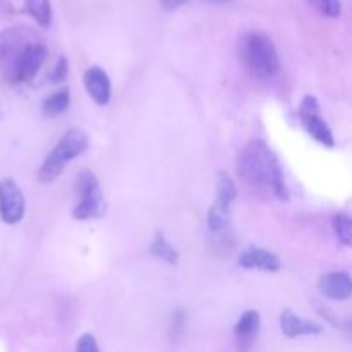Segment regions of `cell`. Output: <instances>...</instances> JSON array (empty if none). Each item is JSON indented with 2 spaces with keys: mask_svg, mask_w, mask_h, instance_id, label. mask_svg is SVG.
Segmentation results:
<instances>
[{
  "mask_svg": "<svg viewBox=\"0 0 352 352\" xmlns=\"http://www.w3.org/2000/svg\"><path fill=\"white\" fill-rule=\"evenodd\" d=\"M236 170L241 181L246 182V186H250L260 195L272 196L280 201H285L289 198L280 164L265 141H250L239 151Z\"/></svg>",
  "mask_w": 352,
  "mask_h": 352,
  "instance_id": "obj_1",
  "label": "cell"
},
{
  "mask_svg": "<svg viewBox=\"0 0 352 352\" xmlns=\"http://www.w3.org/2000/svg\"><path fill=\"white\" fill-rule=\"evenodd\" d=\"M239 57L251 76L258 79H272L280 69L277 48L274 41L263 33L244 34L239 41Z\"/></svg>",
  "mask_w": 352,
  "mask_h": 352,
  "instance_id": "obj_2",
  "label": "cell"
},
{
  "mask_svg": "<svg viewBox=\"0 0 352 352\" xmlns=\"http://www.w3.org/2000/svg\"><path fill=\"white\" fill-rule=\"evenodd\" d=\"M88 146L89 140L86 133H82L81 129H69L60 138L57 146L43 160L40 170H38V181L43 182V184L54 182L60 175V172L64 170L65 165L74 160V158H78L79 155L85 153Z\"/></svg>",
  "mask_w": 352,
  "mask_h": 352,
  "instance_id": "obj_3",
  "label": "cell"
},
{
  "mask_svg": "<svg viewBox=\"0 0 352 352\" xmlns=\"http://www.w3.org/2000/svg\"><path fill=\"white\" fill-rule=\"evenodd\" d=\"M76 201L72 217L76 220H89L100 217L103 208L102 188L96 175L89 170H82L76 179Z\"/></svg>",
  "mask_w": 352,
  "mask_h": 352,
  "instance_id": "obj_4",
  "label": "cell"
},
{
  "mask_svg": "<svg viewBox=\"0 0 352 352\" xmlns=\"http://www.w3.org/2000/svg\"><path fill=\"white\" fill-rule=\"evenodd\" d=\"M236 184L227 174L220 172L219 181H217V199L213 201L208 213V227L212 232H220L229 223L230 205L236 199Z\"/></svg>",
  "mask_w": 352,
  "mask_h": 352,
  "instance_id": "obj_5",
  "label": "cell"
},
{
  "mask_svg": "<svg viewBox=\"0 0 352 352\" xmlns=\"http://www.w3.org/2000/svg\"><path fill=\"white\" fill-rule=\"evenodd\" d=\"M299 119H301L302 126H305V129L308 131V134L313 140L325 144V146L333 148V144H336L333 134L330 131V127L327 126L325 119L320 116L318 100L313 95H308L302 98L301 105H299Z\"/></svg>",
  "mask_w": 352,
  "mask_h": 352,
  "instance_id": "obj_6",
  "label": "cell"
},
{
  "mask_svg": "<svg viewBox=\"0 0 352 352\" xmlns=\"http://www.w3.org/2000/svg\"><path fill=\"white\" fill-rule=\"evenodd\" d=\"M45 58H47V48L40 41H34V43L28 45L17 55L16 60L10 64V78L16 82L31 81L36 76V72L40 71L41 65H43Z\"/></svg>",
  "mask_w": 352,
  "mask_h": 352,
  "instance_id": "obj_7",
  "label": "cell"
},
{
  "mask_svg": "<svg viewBox=\"0 0 352 352\" xmlns=\"http://www.w3.org/2000/svg\"><path fill=\"white\" fill-rule=\"evenodd\" d=\"M26 213V199L23 191L12 179L0 181V219L2 222L14 226L24 219Z\"/></svg>",
  "mask_w": 352,
  "mask_h": 352,
  "instance_id": "obj_8",
  "label": "cell"
},
{
  "mask_svg": "<svg viewBox=\"0 0 352 352\" xmlns=\"http://www.w3.org/2000/svg\"><path fill=\"white\" fill-rule=\"evenodd\" d=\"M34 41H38L36 36L26 26H14L2 31L0 33V62H10L12 64L17 55Z\"/></svg>",
  "mask_w": 352,
  "mask_h": 352,
  "instance_id": "obj_9",
  "label": "cell"
},
{
  "mask_svg": "<svg viewBox=\"0 0 352 352\" xmlns=\"http://www.w3.org/2000/svg\"><path fill=\"white\" fill-rule=\"evenodd\" d=\"M82 81H85L86 91H88V95L91 96V100L96 105L103 107L110 102L112 85H110L109 74L102 67L91 65V67L86 69L85 76H82Z\"/></svg>",
  "mask_w": 352,
  "mask_h": 352,
  "instance_id": "obj_10",
  "label": "cell"
},
{
  "mask_svg": "<svg viewBox=\"0 0 352 352\" xmlns=\"http://www.w3.org/2000/svg\"><path fill=\"white\" fill-rule=\"evenodd\" d=\"M318 287L325 298L336 299V301H346L352 294V282L346 272H330V274L322 275Z\"/></svg>",
  "mask_w": 352,
  "mask_h": 352,
  "instance_id": "obj_11",
  "label": "cell"
},
{
  "mask_svg": "<svg viewBox=\"0 0 352 352\" xmlns=\"http://www.w3.org/2000/svg\"><path fill=\"white\" fill-rule=\"evenodd\" d=\"M280 329L282 333L289 339H296L301 336H320L323 332V327L315 322L301 318L291 309H284L280 315Z\"/></svg>",
  "mask_w": 352,
  "mask_h": 352,
  "instance_id": "obj_12",
  "label": "cell"
},
{
  "mask_svg": "<svg viewBox=\"0 0 352 352\" xmlns=\"http://www.w3.org/2000/svg\"><path fill=\"white\" fill-rule=\"evenodd\" d=\"M239 265L243 268H250V270H263V272H274L280 270V258L277 254L270 253L267 250H260V248H251V250L244 251L239 258Z\"/></svg>",
  "mask_w": 352,
  "mask_h": 352,
  "instance_id": "obj_13",
  "label": "cell"
},
{
  "mask_svg": "<svg viewBox=\"0 0 352 352\" xmlns=\"http://www.w3.org/2000/svg\"><path fill=\"white\" fill-rule=\"evenodd\" d=\"M260 313L250 309V311H244L241 318L237 320L236 327H234V333H236V337L241 342H251L258 333V330H260Z\"/></svg>",
  "mask_w": 352,
  "mask_h": 352,
  "instance_id": "obj_14",
  "label": "cell"
},
{
  "mask_svg": "<svg viewBox=\"0 0 352 352\" xmlns=\"http://www.w3.org/2000/svg\"><path fill=\"white\" fill-rule=\"evenodd\" d=\"M150 253L153 254L155 258H158V260H164L170 265H175L179 260L177 250L165 239V236L162 232L155 234L153 241H151L150 244Z\"/></svg>",
  "mask_w": 352,
  "mask_h": 352,
  "instance_id": "obj_15",
  "label": "cell"
},
{
  "mask_svg": "<svg viewBox=\"0 0 352 352\" xmlns=\"http://www.w3.org/2000/svg\"><path fill=\"white\" fill-rule=\"evenodd\" d=\"M26 12L36 21L40 26L47 28L52 23L50 0H26Z\"/></svg>",
  "mask_w": 352,
  "mask_h": 352,
  "instance_id": "obj_16",
  "label": "cell"
},
{
  "mask_svg": "<svg viewBox=\"0 0 352 352\" xmlns=\"http://www.w3.org/2000/svg\"><path fill=\"white\" fill-rule=\"evenodd\" d=\"M69 103H71V95H69V89L64 88L60 91L52 93L43 100V110L47 116H58L67 110Z\"/></svg>",
  "mask_w": 352,
  "mask_h": 352,
  "instance_id": "obj_17",
  "label": "cell"
},
{
  "mask_svg": "<svg viewBox=\"0 0 352 352\" xmlns=\"http://www.w3.org/2000/svg\"><path fill=\"white\" fill-rule=\"evenodd\" d=\"M333 230H336V236L339 237L340 243H342L344 246H349L351 236H352V227H351V219L347 213L340 212L333 217Z\"/></svg>",
  "mask_w": 352,
  "mask_h": 352,
  "instance_id": "obj_18",
  "label": "cell"
},
{
  "mask_svg": "<svg viewBox=\"0 0 352 352\" xmlns=\"http://www.w3.org/2000/svg\"><path fill=\"white\" fill-rule=\"evenodd\" d=\"M309 2L327 17H339L342 12L340 0H309Z\"/></svg>",
  "mask_w": 352,
  "mask_h": 352,
  "instance_id": "obj_19",
  "label": "cell"
},
{
  "mask_svg": "<svg viewBox=\"0 0 352 352\" xmlns=\"http://www.w3.org/2000/svg\"><path fill=\"white\" fill-rule=\"evenodd\" d=\"M76 352H100L95 337L91 333H82L76 344Z\"/></svg>",
  "mask_w": 352,
  "mask_h": 352,
  "instance_id": "obj_20",
  "label": "cell"
},
{
  "mask_svg": "<svg viewBox=\"0 0 352 352\" xmlns=\"http://www.w3.org/2000/svg\"><path fill=\"white\" fill-rule=\"evenodd\" d=\"M67 71H69V67H67V58H65V57H58L57 64H55L54 71H52V74H50V79H52V81H54V82L64 81L65 76H67Z\"/></svg>",
  "mask_w": 352,
  "mask_h": 352,
  "instance_id": "obj_21",
  "label": "cell"
},
{
  "mask_svg": "<svg viewBox=\"0 0 352 352\" xmlns=\"http://www.w3.org/2000/svg\"><path fill=\"white\" fill-rule=\"evenodd\" d=\"M186 2H188V0H160V3L164 6V9H167V10L179 9V7L184 6Z\"/></svg>",
  "mask_w": 352,
  "mask_h": 352,
  "instance_id": "obj_22",
  "label": "cell"
},
{
  "mask_svg": "<svg viewBox=\"0 0 352 352\" xmlns=\"http://www.w3.org/2000/svg\"><path fill=\"white\" fill-rule=\"evenodd\" d=\"M213 2H227V0H213Z\"/></svg>",
  "mask_w": 352,
  "mask_h": 352,
  "instance_id": "obj_23",
  "label": "cell"
}]
</instances>
